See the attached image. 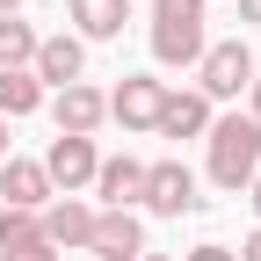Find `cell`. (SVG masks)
Returning <instances> with one entry per match:
<instances>
[{
    "instance_id": "3",
    "label": "cell",
    "mask_w": 261,
    "mask_h": 261,
    "mask_svg": "<svg viewBox=\"0 0 261 261\" xmlns=\"http://www.w3.org/2000/svg\"><path fill=\"white\" fill-rule=\"evenodd\" d=\"M247 87H254V51L240 37L203 44V58H196V94H203V102H240Z\"/></svg>"
},
{
    "instance_id": "8",
    "label": "cell",
    "mask_w": 261,
    "mask_h": 261,
    "mask_svg": "<svg viewBox=\"0 0 261 261\" xmlns=\"http://www.w3.org/2000/svg\"><path fill=\"white\" fill-rule=\"evenodd\" d=\"M51 123H58V138H94V130L109 123V94L87 87V80L58 87V94H51Z\"/></svg>"
},
{
    "instance_id": "24",
    "label": "cell",
    "mask_w": 261,
    "mask_h": 261,
    "mask_svg": "<svg viewBox=\"0 0 261 261\" xmlns=\"http://www.w3.org/2000/svg\"><path fill=\"white\" fill-rule=\"evenodd\" d=\"M0 160H8V116H0Z\"/></svg>"
},
{
    "instance_id": "9",
    "label": "cell",
    "mask_w": 261,
    "mask_h": 261,
    "mask_svg": "<svg viewBox=\"0 0 261 261\" xmlns=\"http://www.w3.org/2000/svg\"><path fill=\"white\" fill-rule=\"evenodd\" d=\"M160 109H167V80H152V73H123V87L109 94V123H123V130H152Z\"/></svg>"
},
{
    "instance_id": "15",
    "label": "cell",
    "mask_w": 261,
    "mask_h": 261,
    "mask_svg": "<svg viewBox=\"0 0 261 261\" xmlns=\"http://www.w3.org/2000/svg\"><path fill=\"white\" fill-rule=\"evenodd\" d=\"M37 109H44V87H37V73H29V65L0 73V116L22 123V116H37Z\"/></svg>"
},
{
    "instance_id": "6",
    "label": "cell",
    "mask_w": 261,
    "mask_h": 261,
    "mask_svg": "<svg viewBox=\"0 0 261 261\" xmlns=\"http://www.w3.org/2000/svg\"><path fill=\"white\" fill-rule=\"evenodd\" d=\"M29 73H37V87H44V94L73 87V80H87V44L73 37V29H58V37H37V58H29Z\"/></svg>"
},
{
    "instance_id": "11",
    "label": "cell",
    "mask_w": 261,
    "mask_h": 261,
    "mask_svg": "<svg viewBox=\"0 0 261 261\" xmlns=\"http://www.w3.org/2000/svg\"><path fill=\"white\" fill-rule=\"evenodd\" d=\"M94 196H102V211H138V196H145V160H130V152L102 160V167H94Z\"/></svg>"
},
{
    "instance_id": "7",
    "label": "cell",
    "mask_w": 261,
    "mask_h": 261,
    "mask_svg": "<svg viewBox=\"0 0 261 261\" xmlns=\"http://www.w3.org/2000/svg\"><path fill=\"white\" fill-rule=\"evenodd\" d=\"M94 167H102L94 138H51V152H44V181H51V196H80V189H94Z\"/></svg>"
},
{
    "instance_id": "16",
    "label": "cell",
    "mask_w": 261,
    "mask_h": 261,
    "mask_svg": "<svg viewBox=\"0 0 261 261\" xmlns=\"http://www.w3.org/2000/svg\"><path fill=\"white\" fill-rule=\"evenodd\" d=\"M37 58V29H29L22 15H0V73H15V65Z\"/></svg>"
},
{
    "instance_id": "22",
    "label": "cell",
    "mask_w": 261,
    "mask_h": 261,
    "mask_svg": "<svg viewBox=\"0 0 261 261\" xmlns=\"http://www.w3.org/2000/svg\"><path fill=\"white\" fill-rule=\"evenodd\" d=\"M247 116H254V123H261V80H254V87H247Z\"/></svg>"
},
{
    "instance_id": "21",
    "label": "cell",
    "mask_w": 261,
    "mask_h": 261,
    "mask_svg": "<svg viewBox=\"0 0 261 261\" xmlns=\"http://www.w3.org/2000/svg\"><path fill=\"white\" fill-rule=\"evenodd\" d=\"M240 22H254V29H261V0H240Z\"/></svg>"
},
{
    "instance_id": "13",
    "label": "cell",
    "mask_w": 261,
    "mask_h": 261,
    "mask_svg": "<svg viewBox=\"0 0 261 261\" xmlns=\"http://www.w3.org/2000/svg\"><path fill=\"white\" fill-rule=\"evenodd\" d=\"M65 22H73L80 44H109V37H123L130 0H65Z\"/></svg>"
},
{
    "instance_id": "10",
    "label": "cell",
    "mask_w": 261,
    "mask_h": 261,
    "mask_svg": "<svg viewBox=\"0 0 261 261\" xmlns=\"http://www.w3.org/2000/svg\"><path fill=\"white\" fill-rule=\"evenodd\" d=\"M94 261H138L145 254V225L138 211H94V240H87Z\"/></svg>"
},
{
    "instance_id": "2",
    "label": "cell",
    "mask_w": 261,
    "mask_h": 261,
    "mask_svg": "<svg viewBox=\"0 0 261 261\" xmlns=\"http://www.w3.org/2000/svg\"><path fill=\"white\" fill-rule=\"evenodd\" d=\"M203 0H152V58L160 65H196L203 58Z\"/></svg>"
},
{
    "instance_id": "26",
    "label": "cell",
    "mask_w": 261,
    "mask_h": 261,
    "mask_svg": "<svg viewBox=\"0 0 261 261\" xmlns=\"http://www.w3.org/2000/svg\"><path fill=\"white\" fill-rule=\"evenodd\" d=\"M138 261H174V254H152V247H145V254H138Z\"/></svg>"
},
{
    "instance_id": "1",
    "label": "cell",
    "mask_w": 261,
    "mask_h": 261,
    "mask_svg": "<svg viewBox=\"0 0 261 261\" xmlns=\"http://www.w3.org/2000/svg\"><path fill=\"white\" fill-rule=\"evenodd\" d=\"M203 145H211L203 174H211L218 189H232V196H240V189L261 174V123H254V116H211Z\"/></svg>"
},
{
    "instance_id": "4",
    "label": "cell",
    "mask_w": 261,
    "mask_h": 261,
    "mask_svg": "<svg viewBox=\"0 0 261 261\" xmlns=\"http://www.w3.org/2000/svg\"><path fill=\"white\" fill-rule=\"evenodd\" d=\"M37 232H44L51 254H87V240H94V203H87V196H51V203L37 211Z\"/></svg>"
},
{
    "instance_id": "5",
    "label": "cell",
    "mask_w": 261,
    "mask_h": 261,
    "mask_svg": "<svg viewBox=\"0 0 261 261\" xmlns=\"http://www.w3.org/2000/svg\"><path fill=\"white\" fill-rule=\"evenodd\" d=\"M138 203H145L152 218H189V211H203V196H196V174L181 167V160H152Z\"/></svg>"
},
{
    "instance_id": "17",
    "label": "cell",
    "mask_w": 261,
    "mask_h": 261,
    "mask_svg": "<svg viewBox=\"0 0 261 261\" xmlns=\"http://www.w3.org/2000/svg\"><path fill=\"white\" fill-rule=\"evenodd\" d=\"M22 240H37V211H8V203H0V254L22 247Z\"/></svg>"
},
{
    "instance_id": "18",
    "label": "cell",
    "mask_w": 261,
    "mask_h": 261,
    "mask_svg": "<svg viewBox=\"0 0 261 261\" xmlns=\"http://www.w3.org/2000/svg\"><path fill=\"white\" fill-rule=\"evenodd\" d=\"M0 261H58V254H51V247H44V232H37V240H22V247H8Z\"/></svg>"
},
{
    "instance_id": "12",
    "label": "cell",
    "mask_w": 261,
    "mask_h": 261,
    "mask_svg": "<svg viewBox=\"0 0 261 261\" xmlns=\"http://www.w3.org/2000/svg\"><path fill=\"white\" fill-rule=\"evenodd\" d=\"M0 203L8 211H44L51 203V181H44V160H0Z\"/></svg>"
},
{
    "instance_id": "14",
    "label": "cell",
    "mask_w": 261,
    "mask_h": 261,
    "mask_svg": "<svg viewBox=\"0 0 261 261\" xmlns=\"http://www.w3.org/2000/svg\"><path fill=\"white\" fill-rule=\"evenodd\" d=\"M160 138H203V130H211V102H203V94H196V87H167V109H160Z\"/></svg>"
},
{
    "instance_id": "19",
    "label": "cell",
    "mask_w": 261,
    "mask_h": 261,
    "mask_svg": "<svg viewBox=\"0 0 261 261\" xmlns=\"http://www.w3.org/2000/svg\"><path fill=\"white\" fill-rule=\"evenodd\" d=\"M189 261H240V254H232V247H196Z\"/></svg>"
},
{
    "instance_id": "23",
    "label": "cell",
    "mask_w": 261,
    "mask_h": 261,
    "mask_svg": "<svg viewBox=\"0 0 261 261\" xmlns=\"http://www.w3.org/2000/svg\"><path fill=\"white\" fill-rule=\"evenodd\" d=\"M247 203H254V218H261V174H254V181H247Z\"/></svg>"
},
{
    "instance_id": "25",
    "label": "cell",
    "mask_w": 261,
    "mask_h": 261,
    "mask_svg": "<svg viewBox=\"0 0 261 261\" xmlns=\"http://www.w3.org/2000/svg\"><path fill=\"white\" fill-rule=\"evenodd\" d=\"M0 15H22V0H0Z\"/></svg>"
},
{
    "instance_id": "20",
    "label": "cell",
    "mask_w": 261,
    "mask_h": 261,
    "mask_svg": "<svg viewBox=\"0 0 261 261\" xmlns=\"http://www.w3.org/2000/svg\"><path fill=\"white\" fill-rule=\"evenodd\" d=\"M240 261H261V225L247 232V247H240Z\"/></svg>"
}]
</instances>
